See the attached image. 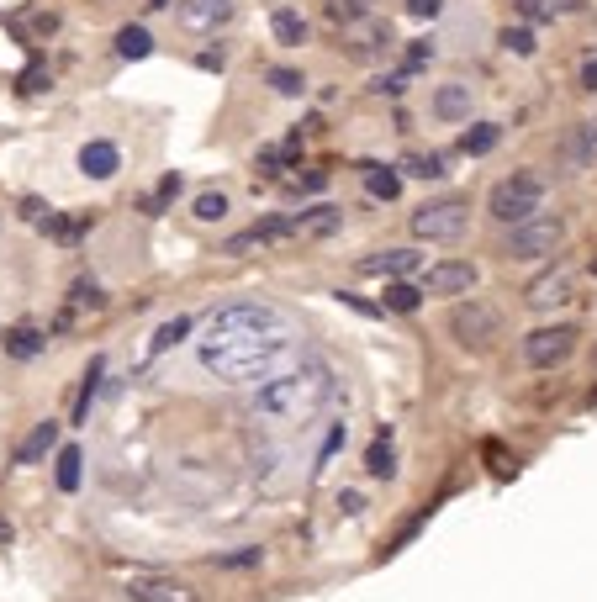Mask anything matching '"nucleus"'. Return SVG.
<instances>
[{
	"label": "nucleus",
	"instance_id": "f257e3e1",
	"mask_svg": "<svg viewBox=\"0 0 597 602\" xmlns=\"http://www.w3.org/2000/svg\"><path fill=\"white\" fill-rule=\"evenodd\" d=\"M291 344H296V328L281 307L233 301V307L207 317V328L196 338V360L207 375L238 386V381H254V375H270L291 354Z\"/></svg>",
	"mask_w": 597,
	"mask_h": 602
},
{
	"label": "nucleus",
	"instance_id": "f03ea898",
	"mask_svg": "<svg viewBox=\"0 0 597 602\" xmlns=\"http://www.w3.org/2000/svg\"><path fill=\"white\" fill-rule=\"evenodd\" d=\"M333 391H339V381H333V365L328 360H302L291 370H275L259 381V391L249 397V412L254 418H265L270 428H296V423H312L323 418Z\"/></svg>",
	"mask_w": 597,
	"mask_h": 602
},
{
	"label": "nucleus",
	"instance_id": "7ed1b4c3",
	"mask_svg": "<svg viewBox=\"0 0 597 602\" xmlns=\"http://www.w3.org/2000/svg\"><path fill=\"white\" fill-rule=\"evenodd\" d=\"M502 333H508V323H502V307H492L487 296H471V291H465V301H455V307H450V338H455L460 349L487 354V349H497Z\"/></svg>",
	"mask_w": 597,
	"mask_h": 602
},
{
	"label": "nucleus",
	"instance_id": "20e7f679",
	"mask_svg": "<svg viewBox=\"0 0 597 602\" xmlns=\"http://www.w3.org/2000/svg\"><path fill=\"white\" fill-rule=\"evenodd\" d=\"M539 206H545V180L534 175V169H513L508 180L492 185L487 196V217L502 222V228H518V222L539 217Z\"/></svg>",
	"mask_w": 597,
	"mask_h": 602
},
{
	"label": "nucleus",
	"instance_id": "39448f33",
	"mask_svg": "<svg viewBox=\"0 0 597 602\" xmlns=\"http://www.w3.org/2000/svg\"><path fill=\"white\" fill-rule=\"evenodd\" d=\"M561 243H566V217L555 212V217H529V222H518V228H508L502 254L518 259V265H534V259L555 254Z\"/></svg>",
	"mask_w": 597,
	"mask_h": 602
},
{
	"label": "nucleus",
	"instance_id": "423d86ee",
	"mask_svg": "<svg viewBox=\"0 0 597 602\" xmlns=\"http://www.w3.org/2000/svg\"><path fill=\"white\" fill-rule=\"evenodd\" d=\"M465 228H471V206L455 201V196L413 212V238H428V243H455Z\"/></svg>",
	"mask_w": 597,
	"mask_h": 602
},
{
	"label": "nucleus",
	"instance_id": "0eeeda50",
	"mask_svg": "<svg viewBox=\"0 0 597 602\" xmlns=\"http://www.w3.org/2000/svg\"><path fill=\"white\" fill-rule=\"evenodd\" d=\"M576 333L571 323H550V328H534L529 338H524V360L534 365V370H561L571 354H576Z\"/></svg>",
	"mask_w": 597,
	"mask_h": 602
},
{
	"label": "nucleus",
	"instance_id": "6e6552de",
	"mask_svg": "<svg viewBox=\"0 0 597 602\" xmlns=\"http://www.w3.org/2000/svg\"><path fill=\"white\" fill-rule=\"evenodd\" d=\"M476 280H481V270L471 259H439L423 275V296H465V291H476Z\"/></svg>",
	"mask_w": 597,
	"mask_h": 602
},
{
	"label": "nucleus",
	"instance_id": "1a4fd4ad",
	"mask_svg": "<svg viewBox=\"0 0 597 602\" xmlns=\"http://www.w3.org/2000/svg\"><path fill=\"white\" fill-rule=\"evenodd\" d=\"M555 164L566 169V175H582V169L597 164V122H576L571 133L561 138V154H555Z\"/></svg>",
	"mask_w": 597,
	"mask_h": 602
},
{
	"label": "nucleus",
	"instance_id": "9d476101",
	"mask_svg": "<svg viewBox=\"0 0 597 602\" xmlns=\"http://www.w3.org/2000/svg\"><path fill=\"white\" fill-rule=\"evenodd\" d=\"M281 238H296V217H265L254 222L249 233H233L228 243H222V254H249V249H265V243H281Z\"/></svg>",
	"mask_w": 597,
	"mask_h": 602
},
{
	"label": "nucleus",
	"instance_id": "9b49d317",
	"mask_svg": "<svg viewBox=\"0 0 597 602\" xmlns=\"http://www.w3.org/2000/svg\"><path fill=\"white\" fill-rule=\"evenodd\" d=\"M127 597L133 602H201V592L180 576H133Z\"/></svg>",
	"mask_w": 597,
	"mask_h": 602
},
{
	"label": "nucleus",
	"instance_id": "f8f14e48",
	"mask_svg": "<svg viewBox=\"0 0 597 602\" xmlns=\"http://www.w3.org/2000/svg\"><path fill=\"white\" fill-rule=\"evenodd\" d=\"M117 169H122V148L111 143V138H90L80 148V175L85 180H111Z\"/></svg>",
	"mask_w": 597,
	"mask_h": 602
},
{
	"label": "nucleus",
	"instance_id": "ddd939ff",
	"mask_svg": "<svg viewBox=\"0 0 597 602\" xmlns=\"http://www.w3.org/2000/svg\"><path fill=\"white\" fill-rule=\"evenodd\" d=\"M524 301L534 312H550V307H561V301H571V270H550V275H539L534 286L524 291Z\"/></svg>",
	"mask_w": 597,
	"mask_h": 602
},
{
	"label": "nucleus",
	"instance_id": "4468645a",
	"mask_svg": "<svg viewBox=\"0 0 597 602\" xmlns=\"http://www.w3.org/2000/svg\"><path fill=\"white\" fill-rule=\"evenodd\" d=\"M233 6L238 0H180V22L196 27V32H212L233 16Z\"/></svg>",
	"mask_w": 597,
	"mask_h": 602
},
{
	"label": "nucleus",
	"instance_id": "2eb2a0df",
	"mask_svg": "<svg viewBox=\"0 0 597 602\" xmlns=\"http://www.w3.org/2000/svg\"><path fill=\"white\" fill-rule=\"evenodd\" d=\"M434 117L439 122H465V117H471V85H460V80L439 85L434 90Z\"/></svg>",
	"mask_w": 597,
	"mask_h": 602
},
{
	"label": "nucleus",
	"instance_id": "dca6fc26",
	"mask_svg": "<svg viewBox=\"0 0 597 602\" xmlns=\"http://www.w3.org/2000/svg\"><path fill=\"white\" fill-rule=\"evenodd\" d=\"M53 444H59V423H53V418H43V423H37L22 444H16V465H43Z\"/></svg>",
	"mask_w": 597,
	"mask_h": 602
},
{
	"label": "nucleus",
	"instance_id": "f3484780",
	"mask_svg": "<svg viewBox=\"0 0 597 602\" xmlns=\"http://www.w3.org/2000/svg\"><path fill=\"white\" fill-rule=\"evenodd\" d=\"M360 270H365V275H391V280H402V275L418 270V254H413V249H386V254L360 259Z\"/></svg>",
	"mask_w": 597,
	"mask_h": 602
},
{
	"label": "nucleus",
	"instance_id": "a211bd4d",
	"mask_svg": "<svg viewBox=\"0 0 597 602\" xmlns=\"http://www.w3.org/2000/svg\"><path fill=\"white\" fill-rule=\"evenodd\" d=\"M339 222H344L339 206H312V212L296 217V238H328V233H339Z\"/></svg>",
	"mask_w": 597,
	"mask_h": 602
},
{
	"label": "nucleus",
	"instance_id": "6ab92c4d",
	"mask_svg": "<svg viewBox=\"0 0 597 602\" xmlns=\"http://www.w3.org/2000/svg\"><path fill=\"white\" fill-rule=\"evenodd\" d=\"M270 32H275V43H281V48H302L307 43V22H302V11H291V6H281L270 16Z\"/></svg>",
	"mask_w": 597,
	"mask_h": 602
},
{
	"label": "nucleus",
	"instance_id": "aec40b11",
	"mask_svg": "<svg viewBox=\"0 0 597 602\" xmlns=\"http://www.w3.org/2000/svg\"><path fill=\"white\" fill-rule=\"evenodd\" d=\"M365 470L376 481H391L397 476V449H391V434H381L376 444H370V455H365Z\"/></svg>",
	"mask_w": 597,
	"mask_h": 602
},
{
	"label": "nucleus",
	"instance_id": "412c9836",
	"mask_svg": "<svg viewBox=\"0 0 597 602\" xmlns=\"http://www.w3.org/2000/svg\"><path fill=\"white\" fill-rule=\"evenodd\" d=\"M365 185H370V196H381V201L402 196V175H397V169H386V164H365Z\"/></svg>",
	"mask_w": 597,
	"mask_h": 602
},
{
	"label": "nucleus",
	"instance_id": "4be33fe9",
	"mask_svg": "<svg viewBox=\"0 0 597 602\" xmlns=\"http://www.w3.org/2000/svg\"><path fill=\"white\" fill-rule=\"evenodd\" d=\"M497 138H502V127H497V122H476L471 133L460 138V148H465L471 159H481V154H492V148H497Z\"/></svg>",
	"mask_w": 597,
	"mask_h": 602
},
{
	"label": "nucleus",
	"instance_id": "5701e85b",
	"mask_svg": "<svg viewBox=\"0 0 597 602\" xmlns=\"http://www.w3.org/2000/svg\"><path fill=\"white\" fill-rule=\"evenodd\" d=\"M191 333V317H170V323H164L159 333H154V344H148V360H159V354H170L180 338Z\"/></svg>",
	"mask_w": 597,
	"mask_h": 602
},
{
	"label": "nucleus",
	"instance_id": "b1692460",
	"mask_svg": "<svg viewBox=\"0 0 597 602\" xmlns=\"http://www.w3.org/2000/svg\"><path fill=\"white\" fill-rule=\"evenodd\" d=\"M117 53H122V59H148V53H154V37H148V27H122V32H117Z\"/></svg>",
	"mask_w": 597,
	"mask_h": 602
},
{
	"label": "nucleus",
	"instance_id": "393cba45",
	"mask_svg": "<svg viewBox=\"0 0 597 602\" xmlns=\"http://www.w3.org/2000/svg\"><path fill=\"white\" fill-rule=\"evenodd\" d=\"M418 301H423V291L407 286V280H391V286H386V307L391 312H418Z\"/></svg>",
	"mask_w": 597,
	"mask_h": 602
},
{
	"label": "nucleus",
	"instance_id": "a878e982",
	"mask_svg": "<svg viewBox=\"0 0 597 602\" xmlns=\"http://www.w3.org/2000/svg\"><path fill=\"white\" fill-rule=\"evenodd\" d=\"M37 349H43V333H37V328H16V333H6V354H16V360H32Z\"/></svg>",
	"mask_w": 597,
	"mask_h": 602
},
{
	"label": "nucleus",
	"instance_id": "bb28decb",
	"mask_svg": "<svg viewBox=\"0 0 597 602\" xmlns=\"http://www.w3.org/2000/svg\"><path fill=\"white\" fill-rule=\"evenodd\" d=\"M228 217V196L222 191H201L196 196V222H222Z\"/></svg>",
	"mask_w": 597,
	"mask_h": 602
},
{
	"label": "nucleus",
	"instance_id": "cd10ccee",
	"mask_svg": "<svg viewBox=\"0 0 597 602\" xmlns=\"http://www.w3.org/2000/svg\"><path fill=\"white\" fill-rule=\"evenodd\" d=\"M80 449H59V492H74L80 486Z\"/></svg>",
	"mask_w": 597,
	"mask_h": 602
},
{
	"label": "nucleus",
	"instance_id": "c85d7f7f",
	"mask_svg": "<svg viewBox=\"0 0 597 602\" xmlns=\"http://www.w3.org/2000/svg\"><path fill=\"white\" fill-rule=\"evenodd\" d=\"M265 80H270V90H275V96H302V90H307V80H302L296 69H270Z\"/></svg>",
	"mask_w": 597,
	"mask_h": 602
},
{
	"label": "nucleus",
	"instance_id": "c756f323",
	"mask_svg": "<svg viewBox=\"0 0 597 602\" xmlns=\"http://www.w3.org/2000/svg\"><path fill=\"white\" fill-rule=\"evenodd\" d=\"M402 169H407V175H418V180H444V159L439 154H413Z\"/></svg>",
	"mask_w": 597,
	"mask_h": 602
},
{
	"label": "nucleus",
	"instance_id": "7c9ffc66",
	"mask_svg": "<svg viewBox=\"0 0 597 602\" xmlns=\"http://www.w3.org/2000/svg\"><path fill=\"white\" fill-rule=\"evenodd\" d=\"M502 48L518 53V59H529V53H534V32L529 27H508V32H502Z\"/></svg>",
	"mask_w": 597,
	"mask_h": 602
},
{
	"label": "nucleus",
	"instance_id": "2f4dec72",
	"mask_svg": "<svg viewBox=\"0 0 597 602\" xmlns=\"http://www.w3.org/2000/svg\"><path fill=\"white\" fill-rule=\"evenodd\" d=\"M74 307H90V312H101V307H106L101 286H90V280H80V286H74Z\"/></svg>",
	"mask_w": 597,
	"mask_h": 602
},
{
	"label": "nucleus",
	"instance_id": "473e14b6",
	"mask_svg": "<svg viewBox=\"0 0 597 602\" xmlns=\"http://www.w3.org/2000/svg\"><path fill=\"white\" fill-rule=\"evenodd\" d=\"M328 16H333V22H360V16H365V0H333Z\"/></svg>",
	"mask_w": 597,
	"mask_h": 602
},
{
	"label": "nucleus",
	"instance_id": "72a5a7b5",
	"mask_svg": "<svg viewBox=\"0 0 597 602\" xmlns=\"http://www.w3.org/2000/svg\"><path fill=\"white\" fill-rule=\"evenodd\" d=\"M175 196H180V175H164V185H159L154 196H148V212L159 217V206H164V201H175Z\"/></svg>",
	"mask_w": 597,
	"mask_h": 602
},
{
	"label": "nucleus",
	"instance_id": "f704fd0d",
	"mask_svg": "<svg viewBox=\"0 0 597 602\" xmlns=\"http://www.w3.org/2000/svg\"><path fill=\"white\" fill-rule=\"evenodd\" d=\"M222 571H244V566H259V550H233V555H217Z\"/></svg>",
	"mask_w": 597,
	"mask_h": 602
},
{
	"label": "nucleus",
	"instance_id": "c9c22d12",
	"mask_svg": "<svg viewBox=\"0 0 597 602\" xmlns=\"http://www.w3.org/2000/svg\"><path fill=\"white\" fill-rule=\"evenodd\" d=\"M444 0H407V16H439Z\"/></svg>",
	"mask_w": 597,
	"mask_h": 602
},
{
	"label": "nucleus",
	"instance_id": "e433bc0d",
	"mask_svg": "<svg viewBox=\"0 0 597 602\" xmlns=\"http://www.w3.org/2000/svg\"><path fill=\"white\" fill-rule=\"evenodd\" d=\"M582 90H597V53L582 64Z\"/></svg>",
	"mask_w": 597,
	"mask_h": 602
},
{
	"label": "nucleus",
	"instance_id": "4c0bfd02",
	"mask_svg": "<svg viewBox=\"0 0 597 602\" xmlns=\"http://www.w3.org/2000/svg\"><path fill=\"white\" fill-rule=\"evenodd\" d=\"M259 169H265V175H275V169H281V154H275V148H265V154H259Z\"/></svg>",
	"mask_w": 597,
	"mask_h": 602
},
{
	"label": "nucleus",
	"instance_id": "58836bf2",
	"mask_svg": "<svg viewBox=\"0 0 597 602\" xmlns=\"http://www.w3.org/2000/svg\"><path fill=\"white\" fill-rule=\"evenodd\" d=\"M339 507H344V513H360L365 497H360V492H344V497H339Z\"/></svg>",
	"mask_w": 597,
	"mask_h": 602
},
{
	"label": "nucleus",
	"instance_id": "ea45409f",
	"mask_svg": "<svg viewBox=\"0 0 597 602\" xmlns=\"http://www.w3.org/2000/svg\"><path fill=\"white\" fill-rule=\"evenodd\" d=\"M518 11H524L529 22H534V16H545V0H518Z\"/></svg>",
	"mask_w": 597,
	"mask_h": 602
},
{
	"label": "nucleus",
	"instance_id": "a19ab883",
	"mask_svg": "<svg viewBox=\"0 0 597 602\" xmlns=\"http://www.w3.org/2000/svg\"><path fill=\"white\" fill-rule=\"evenodd\" d=\"M0 539H11V523L6 518H0Z\"/></svg>",
	"mask_w": 597,
	"mask_h": 602
},
{
	"label": "nucleus",
	"instance_id": "79ce46f5",
	"mask_svg": "<svg viewBox=\"0 0 597 602\" xmlns=\"http://www.w3.org/2000/svg\"><path fill=\"white\" fill-rule=\"evenodd\" d=\"M592 275H597V259H592Z\"/></svg>",
	"mask_w": 597,
	"mask_h": 602
},
{
	"label": "nucleus",
	"instance_id": "37998d69",
	"mask_svg": "<svg viewBox=\"0 0 597 602\" xmlns=\"http://www.w3.org/2000/svg\"><path fill=\"white\" fill-rule=\"evenodd\" d=\"M592 365H597V354H592Z\"/></svg>",
	"mask_w": 597,
	"mask_h": 602
}]
</instances>
